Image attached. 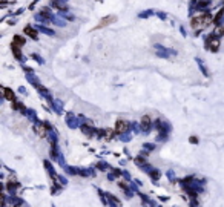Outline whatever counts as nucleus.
<instances>
[{
  "instance_id": "f257e3e1",
  "label": "nucleus",
  "mask_w": 224,
  "mask_h": 207,
  "mask_svg": "<svg viewBox=\"0 0 224 207\" xmlns=\"http://www.w3.org/2000/svg\"><path fill=\"white\" fill-rule=\"evenodd\" d=\"M207 23V17H198V19H195L194 20V28L195 29H201V28H204Z\"/></svg>"
},
{
  "instance_id": "f03ea898",
  "label": "nucleus",
  "mask_w": 224,
  "mask_h": 207,
  "mask_svg": "<svg viewBox=\"0 0 224 207\" xmlns=\"http://www.w3.org/2000/svg\"><path fill=\"white\" fill-rule=\"evenodd\" d=\"M114 20H115V17H106V19H103V20H101V23L97 26V28H103V26L109 25V21H114Z\"/></svg>"
}]
</instances>
